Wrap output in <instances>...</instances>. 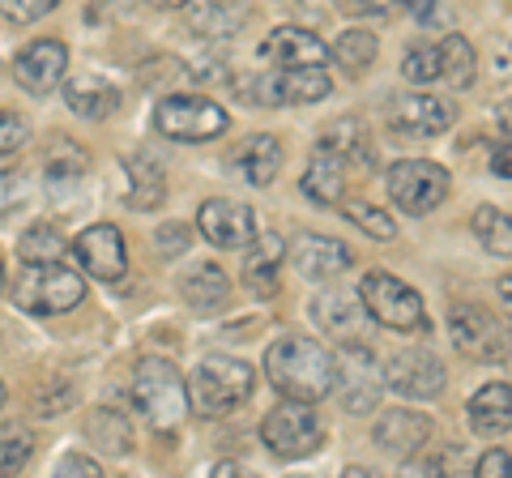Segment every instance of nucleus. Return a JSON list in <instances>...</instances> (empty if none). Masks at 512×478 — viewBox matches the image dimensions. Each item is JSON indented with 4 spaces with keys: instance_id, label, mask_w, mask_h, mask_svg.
<instances>
[{
    "instance_id": "nucleus-25",
    "label": "nucleus",
    "mask_w": 512,
    "mask_h": 478,
    "mask_svg": "<svg viewBox=\"0 0 512 478\" xmlns=\"http://www.w3.org/2000/svg\"><path fill=\"white\" fill-rule=\"evenodd\" d=\"M282 265H286V239L274 235V231H265V235L256 231L252 252H248V261H244V282H248V291L274 295V291H278Z\"/></svg>"
},
{
    "instance_id": "nucleus-9",
    "label": "nucleus",
    "mask_w": 512,
    "mask_h": 478,
    "mask_svg": "<svg viewBox=\"0 0 512 478\" xmlns=\"http://www.w3.org/2000/svg\"><path fill=\"white\" fill-rule=\"evenodd\" d=\"M384 188L402 214L423 218L448 197V171L440 163H427V158H402L384 175Z\"/></svg>"
},
{
    "instance_id": "nucleus-6",
    "label": "nucleus",
    "mask_w": 512,
    "mask_h": 478,
    "mask_svg": "<svg viewBox=\"0 0 512 478\" xmlns=\"http://www.w3.org/2000/svg\"><path fill=\"white\" fill-rule=\"evenodd\" d=\"M261 440L278 461H303V457H312L320 444H325V423H320V414L312 410V402H295V397H286L282 406H274L261 419Z\"/></svg>"
},
{
    "instance_id": "nucleus-29",
    "label": "nucleus",
    "mask_w": 512,
    "mask_h": 478,
    "mask_svg": "<svg viewBox=\"0 0 512 478\" xmlns=\"http://www.w3.org/2000/svg\"><path fill=\"white\" fill-rule=\"evenodd\" d=\"M440 52V77L453 90H466L474 86V73H478V56H474V43L466 35H444V43L436 47Z\"/></svg>"
},
{
    "instance_id": "nucleus-44",
    "label": "nucleus",
    "mask_w": 512,
    "mask_h": 478,
    "mask_svg": "<svg viewBox=\"0 0 512 478\" xmlns=\"http://www.w3.org/2000/svg\"><path fill=\"white\" fill-rule=\"evenodd\" d=\"M56 470H60V474H90V478H99V474H103L99 461H90V457H82V453L60 457V466H56Z\"/></svg>"
},
{
    "instance_id": "nucleus-3",
    "label": "nucleus",
    "mask_w": 512,
    "mask_h": 478,
    "mask_svg": "<svg viewBox=\"0 0 512 478\" xmlns=\"http://www.w3.org/2000/svg\"><path fill=\"white\" fill-rule=\"evenodd\" d=\"M9 295H13V304L30 316H60V312H73L82 304L86 278L64 261H22Z\"/></svg>"
},
{
    "instance_id": "nucleus-49",
    "label": "nucleus",
    "mask_w": 512,
    "mask_h": 478,
    "mask_svg": "<svg viewBox=\"0 0 512 478\" xmlns=\"http://www.w3.org/2000/svg\"><path fill=\"white\" fill-rule=\"evenodd\" d=\"M495 124H500L504 133H512V99H504L500 107H495Z\"/></svg>"
},
{
    "instance_id": "nucleus-21",
    "label": "nucleus",
    "mask_w": 512,
    "mask_h": 478,
    "mask_svg": "<svg viewBox=\"0 0 512 478\" xmlns=\"http://www.w3.org/2000/svg\"><path fill=\"white\" fill-rule=\"evenodd\" d=\"M64 103L82 120H107L120 111V86L107 82L103 73H77L64 82Z\"/></svg>"
},
{
    "instance_id": "nucleus-45",
    "label": "nucleus",
    "mask_w": 512,
    "mask_h": 478,
    "mask_svg": "<svg viewBox=\"0 0 512 478\" xmlns=\"http://www.w3.org/2000/svg\"><path fill=\"white\" fill-rule=\"evenodd\" d=\"M491 171H495V175H500V180H512V137L504 141V146H500V150H495V154H491Z\"/></svg>"
},
{
    "instance_id": "nucleus-22",
    "label": "nucleus",
    "mask_w": 512,
    "mask_h": 478,
    "mask_svg": "<svg viewBox=\"0 0 512 478\" xmlns=\"http://www.w3.org/2000/svg\"><path fill=\"white\" fill-rule=\"evenodd\" d=\"M192 35L201 39H231L248 22V0H188L184 5Z\"/></svg>"
},
{
    "instance_id": "nucleus-39",
    "label": "nucleus",
    "mask_w": 512,
    "mask_h": 478,
    "mask_svg": "<svg viewBox=\"0 0 512 478\" xmlns=\"http://www.w3.org/2000/svg\"><path fill=\"white\" fill-rule=\"evenodd\" d=\"M60 5V0H0V13H5L9 22H18V26H26V22H39V18H47Z\"/></svg>"
},
{
    "instance_id": "nucleus-26",
    "label": "nucleus",
    "mask_w": 512,
    "mask_h": 478,
    "mask_svg": "<svg viewBox=\"0 0 512 478\" xmlns=\"http://www.w3.org/2000/svg\"><path fill=\"white\" fill-rule=\"evenodd\" d=\"M124 171H128V210H154V205H163L167 197V180H163V167H158V158H150L146 150H133L124 158Z\"/></svg>"
},
{
    "instance_id": "nucleus-17",
    "label": "nucleus",
    "mask_w": 512,
    "mask_h": 478,
    "mask_svg": "<svg viewBox=\"0 0 512 478\" xmlns=\"http://www.w3.org/2000/svg\"><path fill=\"white\" fill-rule=\"evenodd\" d=\"M77 261L90 278L99 282H120L128 274V248H124V235L120 227H111V222H94L77 235Z\"/></svg>"
},
{
    "instance_id": "nucleus-23",
    "label": "nucleus",
    "mask_w": 512,
    "mask_h": 478,
    "mask_svg": "<svg viewBox=\"0 0 512 478\" xmlns=\"http://www.w3.org/2000/svg\"><path fill=\"white\" fill-rule=\"evenodd\" d=\"M346 180H350V163H346V158H338L333 150L320 146L312 154L308 171H303V184L299 188H303V197L316 201V205H338L346 197Z\"/></svg>"
},
{
    "instance_id": "nucleus-19",
    "label": "nucleus",
    "mask_w": 512,
    "mask_h": 478,
    "mask_svg": "<svg viewBox=\"0 0 512 478\" xmlns=\"http://www.w3.org/2000/svg\"><path fill=\"white\" fill-rule=\"evenodd\" d=\"M312 321L325 329V338H338V342H359L363 329H367V308L355 291H320L312 299Z\"/></svg>"
},
{
    "instance_id": "nucleus-41",
    "label": "nucleus",
    "mask_w": 512,
    "mask_h": 478,
    "mask_svg": "<svg viewBox=\"0 0 512 478\" xmlns=\"http://www.w3.org/2000/svg\"><path fill=\"white\" fill-rule=\"evenodd\" d=\"M26 141H30L26 120H22V116H13V111H0V154H13V150H22Z\"/></svg>"
},
{
    "instance_id": "nucleus-51",
    "label": "nucleus",
    "mask_w": 512,
    "mask_h": 478,
    "mask_svg": "<svg viewBox=\"0 0 512 478\" xmlns=\"http://www.w3.org/2000/svg\"><path fill=\"white\" fill-rule=\"evenodd\" d=\"M0 295H5V265H0Z\"/></svg>"
},
{
    "instance_id": "nucleus-15",
    "label": "nucleus",
    "mask_w": 512,
    "mask_h": 478,
    "mask_svg": "<svg viewBox=\"0 0 512 478\" xmlns=\"http://www.w3.org/2000/svg\"><path fill=\"white\" fill-rule=\"evenodd\" d=\"M286 261H291L303 278L325 282V278H338L342 269L355 265V252H350L342 239H329V235H316V231H299L295 239H286Z\"/></svg>"
},
{
    "instance_id": "nucleus-14",
    "label": "nucleus",
    "mask_w": 512,
    "mask_h": 478,
    "mask_svg": "<svg viewBox=\"0 0 512 478\" xmlns=\"http://www.w3.org/2000/svg\"><path fill=\"white\" fill-rule=\"evenodd\" d=\"M64 73H69V47H64L60 39H35V43H26L18 60H13V77H18V86L26 94H52L60 82H64Z\"/></svg>"
},
{
    "instance_id": "nucleus-12",
    "label": "nucleus",
    "mask_w": 512,
    "mask_h": 478,
    "mask_svg": "<svg viewBox=\"0 0 512 478\" xmlns=\"http://www.w3.org/2000/svg\"><path fill=\"white\" fill-rule=\"evenodd\" d=\"M444 363L440 355H431L427 346H406L384 363V385L393 393L410 397V402H427V397H440L444 393Z\"/></svg>"
},
{
    "instance_id": "nucleus-20",
    "label": "nucleus",
    "mask_w": 512,
    "mask_h": 478,
    "mask_svg": "<svg viewBox=\"0 0 512 478\" xmlns=\"http://www.w3.org/2000/svg\"><path fill=\"white\" fill-rule=\"evenodd\" d=\"M431 419L427 414H419V410H402V406H393V410H384L380 419H376V432H372V440L380 444L384 453H393V457H414L419 449H427L431 444Z\"/></svg>"
},
{
    "instance_id": "nucleus-1",
    "label": "nucleus",
    "mask_w": 512,
    "mask_h": 478,
    "mask_svg": "<svg viewBox=\"0 0 512 478\" xmlns=\"http://www.w3.org/2000/svg\"><path fill=\"white\" fill-rule=\"evenodd\" d=\"M265 376L282 397L295 402H325L338 385V359L329 346H320L316 338L303 333H282L265 350Z\"/></svg>"
},
{
    "instance_id": "nucleus-36",
    "label": "nucleus",
    "mask_w": 512,
    "mask_h": 478,
    "mask_svg": "<svg viewBox=\"0 0 512 478\" xmlns=\"http://www.w3.org/2000/svg\"><path fill=\"white\" fill-rule=\"evenodd\" d=\"M30 453H35V436L22 423H0V474H18Z\"/></svg>"
},
{
    "instance_id": "nucleus-40",
    "label": "nucleus",
    "mask_w": 512,
    "mask_h": 478,
    "mask_svg": "<svg viewBox=\"0 0 512 478\" xmlns=\"http://www.w3.org/2000/svg\"><path fill=\"white\" fill-rule=\"evenodd\" d=\"M188 227L184 222H167V227H158V235H154V252L158 257H180V252H188Z\"/></svg>"
},
{
    "instance_id": "nucleus-31",
    "label": "nucleus",
    "mask_w": 512,
    "mask_h": 478,
    "mask_svg": "<svg viewBox=\"0 0 512 478\" xmlns=\"http://www.w3.org/2000/svg\"><path fill=\"white\" fill-rule=\"evenodd\" d=\"M376 52H380V43H376L372 30H342L338 43L329 47V60H338L346 69V77H363L376 65Z\"/></svg>"
},
{
    "instance_id": "nucleus-4",
    "label": "nucleus",
    "mask_w": 512,
    "mask_h": 478,
    "mask_svg": "<svg viewBox=\"0 0 512 478\" xmlns=\"http://www.w3.org/2000/svg\"><path fill=\"white\" fill-rule=\"evenodd\" d=\"M359 299H363L367 316H372L376 325H384V329H397V333H427L431 329L423 295L414 291L410 282L389 274V269H372V274H363Z\"/></svg>"
},
{
    "instance_id": "nucleus-47",
    "label": "nucleus",
    "mask_w": 512,
    "mask_h": 478,
    "mask_svg": "<svg viewBox=\"0 0 512 478\" xmlns=\"http://www.w3.org/2000/svg\"><path fill=\"white\" fill-rule=\"evenodd\" d=\"M393 9H406V13H414L419 22H427L431 9H436V0H393Z\"/></svg>"
},
{
    "instance_id": "nucleus-50",
    "label": "nucleus",
    "mask_w": 512,
    "mask_h": 478,
    "mask_svg": "<svg viewBox=\"0 0 512 478\" xmlns=\"http://www.w3.org/2000/svg\"><path fill=\"white\" fill-rule=\"evenodd\" d=\"M146 5H154V9H184L188 0H146Z\"/></svg>"
},
{
    "instance_id": "nucleus-27",
    "label": "nucleus",
    "mask_w": 512,
    "mask_h": 478,
    "mask_svg": "<svg viewBox=\"0 0 512 478\" xmlns=\"http://www.w3.org/2000/svg\"><path fill=\"white\" fill-rule=\"evenodd\" d=\"M235 167H239V175H244L252 188L274 184V180H278V171H282V141H278V137H269V133L244 141V146L235 150Z\"/></svg>"
},
{
    "instance_id": "nucleus-18",
    "label": "nucleus",
    "mask_w": 512,
    "mask_h": 478,
    "mask_svg": "<svg viewBox=\"0 0 512 478\" xmlns=\"http://www.w3.org/2000/svg\"><path fill=\"white\" fill-rule=\"evenodd\" d=\"M261 60L274 69H325L329 47L303 26H278L261 43Z\"/></svg>"
},
{
    "instance_id": "nucleus-32",
    "label": "nucleus",
    "mask_w": 512,
    "mask_h": 478,
    "mask_svg": "<svg viewBox=\"0 0 512 478\" xmlns=\"http://www.w3.org/2000/svg\"><path fill=\"white\" fill-rule=\"evenodd\" d=\"M470 231L478 235L491 257H512V218L500 210V205H478L470 218Z\"/></svg>"
},
{
    "instance_id": "nucleus-24",
    "label": "nucleus",
    "mask_w": 512,
    "mask_h": 478,
    "mask_svg": "<svg viewBox=\"0 0 512 478\" xmlns=\"http://www.w3.org/2000/svg\"><path fill=\"white\" fill-rule=\"evenodd\" d=\"M470 427L478 436H504L512 432V385H504V380H491V385H483L474 397H470Z\"/></svg>"
},
{
    "instance_id": "nucleus-30",
    "label": "nucleus",
    "mask_w": 512,
    "mask_h": 478,
    "mask_svg": "<svg viewBox=\"0 0 512 478\" xmlns=\"http://www.w3.org/2000/svg\"><path fill=\"white\" fill-rule=\"evenodd\" d=\"M320 146L333 150L338 158H346L350 167H367V163H372V141H367L359 120H346V116L333 120L325 129V137H320Z\"/></svg>"
},
{
    "instance_id": "nucleus-37",
    "label": "nucleus",
    "mask_w": 512,
    "mask_h": 478,
    "mask_svg": "<svg viewBox=\"0 0 512 478\" xmlns=\"http://www.w3.org/2000/svg\"><path fill=\"white\" fill-rule=\"evenodd\" d=\"M402 77L414 86H427L440 77V52L436 47H410L406 60H402Z\"/></svg>"
},
{
    "instance_id": "nucleus-2",
    "label": "nucleus",
    "mask_w": 512,
    "mask_h": 478,
    "mask_svg": "<svg viewBox=\"0 0 512 478\" xmlns=\"http://www.w3.org/2000/svg\"><path fill=\"white\" fill-rule=\"evenodd\" d=\"M252 393H256L252 363L231 359V355L201 359L188 376V410H197L201 419H222V414L244 406Z\"/></svg>"
},
{
    "instance_id": "nucleus-52",
    "label": "nucleus",
    "mask_w": 512,
    "mask_h": 478,
    "mask_svg": "<svg viewBox=\"0 0 512 478\" xmlns=\"http://www.w3.org/2000/svg\"><path fill=\"white\" fill-rule=\"evenodd\" d=\"M0 406H5V385H0Z\"/></svg>"
},
{
    "instance_id": "nucleus-8",
    "label": "nucleus",
    "mask_w": 512,
    "mask_h": 478,
    "mask_svg": "<svg viewBox=\"0 0 512 478\" xmlns=\"http://www.w3.org/2000/svg\"><path fill=\"white\" fill-rule=\"evenodd\" d=\"M154 133H163L167 141H214L231 129V116L214 99L201 94H167L154 103Z\"/></svg>"
},
{
    "instance_id": "nucleus-13",
    "label": "nucleus",
    "mask_w": 512,
    "mask_h": 478,
    "mask_svg": "<svg viewBox=\"0 0 512 478\" xmlns=\"http://www.w3.org/2000/svg\"><path fill=\"white\" fill-rule=\"evenodd\" d=\"M453 120H457V107L427 90L397 94V103L389 107V129L402 137H440V133H448Z\"/></svg>"
},
{
    "instance_id": "nucleus-33",
    "label": "nucleus",
    "mask_w": 512,
    "mask_h": 478,
    "mask_svg": "<svg viewBox=\"0 0 512 478\" xmlns=\"http://www.w3.org/2000/svg\"><path fill=\"white\" fill-rule=\"evenodd\" d=\"M86 432L107 453H128V449H133V427H128V419L116 406H99V410H94L86 419Z\"/></svg>"
},
{
    "instance_id": "nucleus-5",
    "label": "nucleus",
    "mask_w": 512,
    "mask_h": 478,
    "mask_svg": "<svg viewBox=\"0 0 512 478\" xmlns=\"http://www.w3.org/2000/svg\"><path fill=\"white\" fill-rule=\"evenodd\" d=\"M128 397L154 427H175L188 414V380L171 359H141Z\"/></svg>"
},
{
    "instance_id": "nucleus-11",
    "label": "nucleus",
    "mask_w": 512,
    "mask_h": 478,
    "mask_svg": "<svg viewBox=\"0 0 512 478\" xmlns=\"http://www.w3.org/2000/svg\"><path fill=\"white\" fill-rule=\"evenodd\" d=\"M448 338H453L461 355L478 363H504L512 355L504 325L474 304H453V312H448Z\"/></svg>"
},
{
    "instance_id": "nucleus-7",
    "label": "nucleus",
    "mask_w": 512,
    "mask_h": 478,
    "mask_svg": "<svg viewBox=\"0 0 512 478\" xmlns=\"http://www.w3.org/2000/svg\"><path fill=\"white\" fill-rule=\"evenodd\" d=\"M235 94L244 103H261V107H286V103H320L329 99V73L325 69H269V73H252V77H235Z\"/></svg>"
},
{
    "instance_id": "nucleus-10",
    "label": "nucleus",
    "mask_w": 512,
    "mask_h": 478,
    "mask_svg": "<svg viewBox=\"0 0 512 478\" xmlns=\"http://www.w3.org/2000/svg\"><path fill=\"white\" fill-rule=\"evenodd\" d=\"M333 359H338V385H333V393L342 397V406L350 414H372L384 393V368L376 363V355L363 342H342Z\"/></svg>"
},
{
    "instance_id": "nucleus-35",
    "label": "nucleus",
    "mask_w": 512,
    "mask_h": 478,
    "mask_svg": "<svg viewBox=\"0 0 512 478\" xmlns=\"http://www.w3.org/2000/svg\"><path fill=\"white\" fill-rule=\"evenodd\" d=\"M338 205H342L346 222H355V227H359L363 235L380 239V244H389V239H397V222H393V214H389V210H380V205H372V201H338Z\"/></svg>"
},
{
    "instance_id": "nucleus-48",
    "label": "nucleus",
    "mask_w": 512,
    "mask_h": 478,
    "mask_svg": "<svg viewBox=\"0 0 512 478\" xmlns=\"http://www.w3.org/2000/svg\"><path fill=\"white\" fill-rule=\"evenodd\" d=\"M495 299H500V312L512 321V274H504L500 282H495Z\"/></svg>"
},
{
    "instance_id": "nucleus-34",
    "label": "nucleus",
    "mask_w": 512,
    "mask_h": 478,
    "mask_svg": "<svg viewBox=\"0 0 512 478\" xmlns=\"http://www.w3.org/2000/svg\"><path fill=\"white\" fill-rule=\"evenodd\" d=\"M18 257L22 261H64L69 257V239H64L52 222H35L18 239Z\"/></svg>"
},
{
    "instance_id": "nucleus-43",
    "label": "nucleus",
    "mask_w": 512,
    "mask_h": 478,
    "mask_svg": "<svg viewBox=\"0 0 512 478\" xmlns=\"http://www.w3.org/2000/svg\"><path fill=\"white\" fill-rule=\"evenodd\" d=\"M474 474H478V478H508V474H512V457H508L504 449H491V453L478 457Z\"/></svg>"
},
{
    "instance_id": "nucleus-28",
    "label": "nucleus",
    "mask_w": 512,
    "mask_h": 478,
    "mask_svg": "<svg viewBox=\"0 0 512 478\" xmlns=\"http://www.w3.org/2000/svg\"><path fill=\"white\" fill-rule=\"evenodd\" d=\"M227 291H231V282L214 261H197L180 278V295L188 299V308H197V312H210L218 304H227Z\"/></svg>"
},
{
    "instance_id": "nucleus-46",
    "label": "nucleus",
    "mask_w": 512,
    "mask_h": 478,
    "mask_svg": "<svg viewBox=\"0 0 512 478\" xmlns=\"http://www.w3.org/2000/svg\"><path fill=\"white\" fill-rule=\"evenodd\" d=\"M342 5H346L350 13H359V18H367V13H389L393 0H342Z\"/></svg>"
},
{
    "instance_id": "nucleus-42",
    "label": "nucleus",
    "mask_w": 512,
    "mask_h": 478,
    "mask_svg": "<svg viewBox=\"0 0 512 478\" xmlns=\"http://www.w3.org/2000/svg\"><path fill=\"white\" fill-rule=\"evenodd\" d=\"M414 470H427V474H461V470H466V453H461V449H440V453L423 457Z\"/></svg>"
},
{
    "instance_id": "nucleus-16",
    "label": "nucleus",
    "mask_w": 512,
    "mask_h": 478,
    "mask_svg": "<svg viewBox=\"0 0 512 478\" xmlns=\"http://www.w3.org/2000/svg\"><path fill=\"white\" fill-rule=\"evenodd\" d=\"M197 231L210 239L214 248H248L256 239V214H252V205H244V201L214 197V201H201Z\"/></svg>"
},
{
    "instance_id": "nucleus-38",
    "label": "nucleus",
    "mask_w": 512,
    "mask_h": 478,
    "mask_svg": "<svg viewBox=\"0 0 512 478\" xmlns=\"http://www.w3.org/2000/svg\"><path fill=\"white\" fill-rule=\"evenodd\" d=\"M30 197H35V184H30L22 171H0V214L18 210Z\"/></svg>"
}]
</instances>
